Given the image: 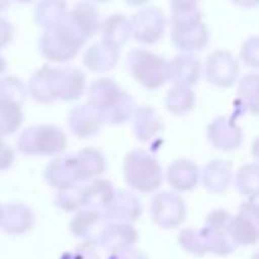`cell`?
<instances>
[{
    "label": "cell",
    "instance_id": "cell-1",
    "mask_svg": "<svg viewBox=\"0 0 259 259\" xmlns=\"http://www.w3.org/2000/svg\"><path fill=\"white\" fill-rule=\"evenodd\" d=\"M123 182L130 186L132 192H142V194H154L162 188L164 182V170L158 158L142 148L130 150L123 156V166H121Z\"/></svg>",
    "mask_w": 259,
    "mask_h": 259
},
{
    "label": "cell",
    "instance_id": "cell-2",
    "mask_svg": "<svg viewBox=\"0 0 259 259\" xmlns=\"http://www.w3.org/2000/svg\"><path fill=\"white\" fill-rule=\"evenodd\" d=\"M65 148H67V136L59 125H53V123L28 125L20 130L16 138V150L24 156L55 158V156H61Z\"/></svg>",
    "mask_w": 259,
    "mask_h": 259
},
{
    "label": "cell",
    "instance_id": "cell-3",
    "mask_svg": "<svg viewBox=\"0 0 259 259\" xmlns=\"http://www.w3.org/2000/svg\"><path fill=\"white\" fill-rule=\"evenodd\" d=\"M208 28L202 20L200 10L170 14V40L180 53H198L208 45Z\"/></svg>",
    "mask_w": 259,
    "mask_h": 259
},
{
    "label": "cell",
    "instance_id": "cell-4",
    "mask_svg": "<svg viewBox=\"0 0 259 259\" xmlns=\"http://www.w3.org/2000/svg\"><path fill=\"white\" fill-rule=\"evenodd\" d=\"M125 67L148 91H156L168 83V61L148 49H132L125 59Z\"/></svg>",
    "mask_w": 259,
    "mask_h": 259
},
{
    "label": "cell",
    "instance_id": "cell-5",
    "mask_svg": "<svg viewBox=\"0 0 259 259\" xmlns=\"http://www.w3.org/2000/svg\"><path fill=\"white\" fill-rule=\"evenodd\" d=\"M83 45L85 42L67 24H61L57 28L42 30L38 38V53L49 63H69L79 55Z\"/></svg>",
    "mask_w": 259,
    "mask_h": 259
},
{
    "label": "cell",
    "instance_id": "cell-6",
    "mask_svg": "<svg viewBox=\"0 0 259 259\" xmlns=\"http://www.w3.org/2000/svg\"><path fill=\"white\" fill-rule=\"evenodd\" d=\"M204 241V251L225 257L237 249V243L231 235V212L225 208H214L206 214L202 229H198Z\"/></svg>",
    "mask_w": 259,
    "mask_h": 259
},
{
    "label": "cell",
    "instance_id": "cell-7",
    "mask_svg": "<svg viewBox=\"0 0 259 259\" xmlns=\"http://www.w3.org/2000/svg\"><path fill=\"white\" fill-rule=\"evenodd\" d=\"M150 217L162 229H176L186 219V202L174 190H158L150 202Z\"/></svg>",
    "mask_w": 259,
    "mask_h": 259
},
{
    "label": "cell",
    "instance_id": "cell-8",
    "mask_svg": "<svg viewBox=\"0 0 259 259\" xmlns=\"http://www.w3.org/2000/svg\"><path fill=\"white\" fill-rule=\"evenodd\" d=\"M239 71H241V63L233 53L225 49L212 51L202 63V77L219 89H227L235 85L239 81Z\"/></svg>",
    "mask_w": 259,
    "mask_h": 259
},
{
    "label": "cell",
    "instance_id": "cell-9",
    "mask_svg": "<svg viewBox=\"0 0 259 259\" xmlns=\"http://www.w3.org/2000/svg\"><path fill=\"white\" fill-rule=\"evenodd\" d=\"M130 24H132V38L138 40L140 45L150 47L162 40L168 20L160 8L144 6L130 18Z\"/></svg>",
    "mask_w": 259,
    "mask_h": 259
},
{
    "label": "cell",
    "instance_id": "cell-10",
    "mask_svg": "<svg viewBox=\"0 0 259 259\" xmlns=\"http://www.w3.org/2000/svg\"><path fill=\"white\" fill-rule=\"evenodd\" d=\"M231 235L239 245L251 247L259 243V202L245 200L239 204L237 212L231 214Z\"/></svg>",
    "mask_w": 259,
    "mask_h": 259
},
{
    "label": "cell",
    "instance_id": "cell-11",
    "mask_svg": "<svg viewBox=\"0 0 259 259\" xmlns=\"http://www.w3.org/2000/svg\"><path fill=\"white\" fill-rule=\"evenodd\" d=\"M63 24H67L83 42L93 38L99 28H101V16L99 10L93 2L89 0H81L77 2L73 8L67 10V16L63 20Z\"/></svg>",
    "mask_w": 259,
    "mask_h": 259
},
{
    "label": "cell",
    "instance_id": "cell-12",
    "mask_svg": "<svg viewBox=\"0 0 259 259\" xmlns=\"http://www.w3.org/2000/svg\"><path fill=\"white\" fill-rule=\"evenodd\" d=\"M206 140L214 150L235 152L243 144V127L233 117L219 115L206 125Z\"/></svg>",
    "mask_w": 259,
    "mask_h": 259
},
{
    "label": "cell",
    "instance_id": "cell-13",
    "mask_svg": "<svg viewBox=\"0 0 259 259\" xmlns=\"http://www.w3.org/2000/svg\"><path fill=\"white\" fill-rule=\"evenodd\" d=\"M87 91L85 73L71 65L55 67V95L59 101H79Z\"/></svg>",
    "mask_w": 259,
    "mask_h": 259
},
{
    "label": "cell",
    "instance_id": "cell-14",
    "mask_svg": "<svg viewBox=\"0 0 259 259\" xmlns=\"http://www.w3.org/2000/svg\"><path fill=\"white\" fill-rule=\"evenodd\" d=\"M164 180L170 184V188L178 194L190 192L200 182V166L194 160L188 158H176L168 164L164 170Z\"/></svg>",
    "mask_w": 259,
    "mask_h": 259
},
{
    "label": "cell",
    "instance_id": "cell-15",
    "mask_svg": "<svg viewBox=\"0 0 259 259\" xmlns=\"http://www.w3.org/2000/svg\"><path fill=\"white\" fill-rule=\"evenodd\" d=\"M105 221H119V223H136L142 217V200L130 188H119L113 192L109 204L103 210Z\"/></svg>",
    "mask_w": 259,
    "mask_h": 259
},
{
    "label": "cell",
    "instance_id": "cell-16",
    "mask_svg": "<svg viewBox=\"0 0 259 259\" xmlns=\"http://www.w3.org/2000/svg\"><path fill=\"white\" fill-rule=\"evenodd\" d=\"M105 217L101 210H93V208H81L77 212H73V219L69 221V231L73 237H77L81 243L87 245H97L101 229L105 225Z\"/></svg>",
    "mask_w": 259,
    "mask_h": 259
},
{
    "label": "cell",
    "instance_id": "cell-17",
    "mask_svg": "<svg viewBox=\"0 0 259 259\" xmlns=\"http://www.w3.org/2000/svg\"><path fill=\"white\" fill-rule=\"evenodd\" d=\"M67 127L71 130L73 136L85 140V138H93L95 134L101 132L103 127V117L101 113L91 107L89 103H81L71 107L69 115H67Z\"/></svg>",
    "mask_w": 259,
    "mask_h": 259
},
{
    "label": "cell",
    "instance_id": "cell-18",
    "mask_svg": "<svg viewBox=\"0 0 259 259\" xmlns=\"http://www.w3.org/2000/svg\"><path fill=\"white\" fill-rule=\"evenodd\" d=\"M34 227V210L24 204V202H8L2 204V214H0V229L6 235L18 237L28 233Z\"/></svg>",
    "mask_w": 259,
    "mask_h": 259
},
{
    "label": "cell",
    "instance_id": "cell-19",
    "mask_svg": "<svg viewBox=\"0 0 259 259\" xmlns=\"http://www.w3.org/2000/svg\"><path fill=\"white\" fill-rule=\"evenodd\" d=\"M45 180L47 184L53 188V190H65V188H71V186H77V184H83L81 178H79V172L75 168V162H73V156H55L47 168H45Z\"/></svg>",
    "mask_w": 259,
    "mask_h": 259
},
{
    "label": "cell",
    "instance_id": "cell-20",
    "mask_svg": "<svg viewBox=\"0 0 259 259\" xmlns=\"http://www.w3.org/2000/svg\"><path fill=\"white\" fill-rule=\"evenodd\" d=\"M136 243H138V229L134 227V223H119V221H107L97 241V245L109 253L136 247Z\"/></svg>",
    "mask_w": 259,
    "mask_h": 259
},
{
    "label": "cell",
    "instance_id": "cell-21",
    "mask_svg": "<svg viewBox=\"0 0 259 259\" xmlns=\"http://www.w3.org/2000/svg\"><path fill=\"white\" fill-rule=\"evenodd\" d=\"M202 77V63L190 53H178L168 61V81L172 85L194 87Z\"/></svg>",
    "mask_w": 259,
    "mask_h": 259
},
{
    "label": "cell",
    "instance_id": "cell-22",
    "mask_svg": "<svg viewBox=\"0 0 259 259\" xmlns=\"http://www.w3.org/2000/svg\"><path fill=\"white\" fill-rule=\"evenodd\" d=\"M83 67L91 73H107L119 63V49L105 40H95L83 51Z\"/></svg>",
    "mask_w": 259,
    "mask_h": 259
},
{
    "label": "cell",
    "instance_id": "cell-23",
    "mask_svg": "<svg viewBox=\"0 0 259 259\" xmlns=\"http://www.w3.org/2000/svg\"><path fill=\"white\" fill-rule=\"evenodd\" d=\"M200 182L210 194H223L233 182V168L227 160L214 158L200 168Z\"/></svg>",
    "mask_w": 259,
    "mask_h": 259
},
{
    "label": "cell",
    "instance_id": "cell-24",
    "mask_svg": "<svg viewBox=\"0 0 259 259\" xmlns=\"http://www.w3.org/2000/svg\"><path fill=\"white\" fill-rule=\"evenodd\" d=\"M26 93L38 103L57 101V95H55V67L53 65L38 67L26 83Z\"/></svg>",
    "mask_w": 259,
    "mask_h": 259
},
{
    "label": "cell",
    "instance_id": "cell-25",
    "mask_svg": "<svg viewBox=\"0 0 259 259\" xmlns=\"http://www.w3.org/2000/svg\"><path fill=\"white\" fill-rule=\"evenodd\" d=\"M132 130L136 140L140 142H150L154 136H158L164 130V121L158 115V111L152 105H140L136 107L134 115H132Z\"/></svg>",
    "mask_w": 259,
    "mask_h": 259
},
{
    "label": "cell",
    "instance_id": "cell-26",
    "mask_svg": "<svg viewBox=\"0 0 259 259\" xmlns=\"http://www.w3.org/2000/svg\"><path fill=\"white\" fill-rule=\"evenodd\" d=\"M75 168L79 172L81 182H89L95 178H101V174L107 170V160L101 150L97 148H81L73 156Z\"/></svg>",
    "mask_w": 259,
    "mask_h": 259
},
{
    "label": "cell",
    "instance_id": "cell-27",
    "mask_svg": "<svg viewBox=\"0 0 259 259\" xmlns=\"http://www.w3.org/2000/svg\"><path fill=\"white\" fill-rule=\"evenodd\" d=\"M101 40H105L107 45L121 49L130 38H132V24L130 18L125 14H109L105 20H101Z\"/></svg>",
    "mask_w": 259,
    "mask_h": 259
},
{
    "label": "cell",
    "instance_id": "cell-28",
    "mask_svg": "<svg viewBox=\"0 0 259 259\" xmlns=\"http://www.w3.org/2000/svg\"><path fill=\"white\" fill-rule=\"evenodd\" d=\"M123 89L119 87L117 81L109 79V77H97L93 83L87 85V103L91 107H95L99 113L121 93Z\"/></svg>",
    "mask_w": 259,
    "mask_h": 259
},
{
    "label": "cell",
    "instance_id": "cell-29",
    "mask_svg": "<svg viewBox=\"0 0 259 259\" xmlns=\"http://www.w3.org/2000/svg\"><path fill=\"white\" fill-rule=\"evenodd\" d=\"M115 188L109 180L105 178H95L89 180L87 184H81V194H83V208H93V210H105L113 196Z\"/></svg>",
    "mask_w": 259,
    "mask_h": 259
},
{
    "label": "cell",
    "instance_id": "cell-30",
    "mask_svg": "<svg viewBox=\"0 0 259 259\" xmlns=\"http://www.w3.org/2000/svg\"><path fill=\"white\" fill-rule=\"evenodd\" d=\"M67 0H38L34 6V22L42 30H51L63 24L67 16Z\"/></svg>",
    "mask_w": 259,
    "mask_h": 259
},
{
    "label": "cell",
    "instance_id": "cell-31",
    "mask_svg": "<svg viewBox=\"0 0 259 259\" xmlns=\"http://www.w3.org/2000/svg\"><path fill=\"white\" fill-rule=\"evenodd\" d=\"M196 105V93L192 87H182V85H172L164 97V107L168 113L182 117L190 113Z\"/></svg>",
    "mask_w": 259,
    "mask_h": 259
},
{
    "label": "cell",
    "instance_id": "cell-32",
    "mask_svg": "<svg viewBox=\"0 0 259 259\" xmlns=\"http://www.w3.org/2000/svg\"><path fill=\"white\" fill-rule=\"evenodd\" d=\"M233 182L237 192L245 200H259V164L257 162L243 164L233 176Z\"/></svg>",
    "mask_w": 259,
    "mask_h": 259
},
{
    "label": "cell",
    "instance_id": "cell-33",
    "mask_svg": "<svg viewBox=\"0 0 259 259\" xmlns=\"http://www.w3.org/2000/svg\"><path fill=\"white\" fill-rule=\"evenodd\" d=\"M134 111H136L134 97H132L127 91H121V93L101 111V117H103V123L121 125V123H125V121L132 119Z\"/></svg>",
    "mask_w": 259,
    "mask_h": 259
},
{
    "label": "cell",
    "instance_id": "cell-34",
    "mask_svg": "<svg viewBox=\"0 0 259 259\" xmlns=\"http://www.w3.org/2000/svg\"><path fill=\"white\" fill-rule=\"evenodd\" d=\"M237 97L249 113H259V73H247L237 81Z\"/></svg>",
    "mask_w": 259,
    "mask_h": 259
},
{
    "label": "cell",
    "instance_id": "cell-35",
    "mask_svg": "<svg viewBox=\"0 0 259 259\" xmlns=\"http://www.w3.org/2000/svg\"><path fill=\"white\" fill-rule=\"evenodd\" d=\"M24 123V105L0 101V136L18 134Z\"/></svg>",
    "mask_w": 259,
    "mask_h": 259
},
{
    "label": "cell",
    "instance_id": "cell-36",
    "mask_svg": "<svg viewBox=\"0 0 259 259\" xmlns=\"http://www.w3.org/2000/svg\"><path fill=\"white\" fill-rule=\"evenodd\" d=\"M28 93H26V83L14 75H4L0 77V101H10L16 105H24Z\"/></svg>",
    "mask_w": 259,
    "mask_h": 259
},
{
    "label": "cell",
    "instance_id": "cell-37",
    "mask_svg": "<svg viewBox=\"0 0 259 259\" xmlns=\"http://www.w3.org/2000/svg\"><path fill=\"white\" fill-rule=\"evenodd\" d=\"M176 241H178V245H180L186 253H190V255H196V257L206 255V251H204V241H202V235H200L198 229H192V227L180 229Z\"/></svg>",
    "mask_w": 259,
    "mask_h": 259
},
{
    "label": "cell",
    "instance_id": "cell-38",
    "mask_svg": "<svg viewBox=\"0 0 259 259\" xmlns=\"http://www.w3.org/2000/svg\"><path fill=\"white\" fill-rule=\"evenodd\" d=\"M55 206L65 210V212H77L83 208V194H81V184L59 190L55 194Z\"/></svg>",
    "mask_w": 259,
    "mask_h": 259
},
{
    "label": "cell",
    "instance_id": "cell-39",
    "mask_svg": "<svg viewBox=\"0 0 259 259\" xmlns=\"http://www.w3.org/2000/svg\"><path fill=\"white\" fill-rule=\"evenodd\" d=\"M237 61L249 69H259V34H253L247 40H243Z\"/></svg>",
    "mask_w": 259,
    "mask_h": 259
},
{
    "label": "cell",
    "instance_id": "cell-40",
    "mask_svg": "<svg viewBox=\"0 0 259 259\" xmlns=\"http://www.w3.org/2000/svg\"><path fill=\"white\" fill-rule=\"evenodd\" d=\"M59 259H101L99 253L95 251V245H87V243H81L79 247L63 253Z\"/></svg>",
    "mask_w": 259,
    "mask_h": 259
},
{
    "label": "cell",
    "instance_id": "cell-41",
    "mask_svg": "<svg viewBox=\"0 0 259 259\" xmlns=\"http://www.w3.org/2000/svg\"><path fill=\"white\" fill-rule=\"evenodd\" d=\"M14 148L10 144H6L4 140H0V172L8 170L14 164Z\"/></svg>",
    "mask_w": 259,
    "mask_h": 259
},
{
    "label": "cell",
    "instance_id": "cell-42",
    "mask_svg": "<svg viewBox=\"0 0 259 259\" xmlns=\"http://www.w3.org/2000/svg\"><path fill=\"white\" fill-rule=\"evenodd\" d=\"M107 259H150L144 251H140L138 247H127V249H119V251H111L107 255Z\"/></svg>",
    "mask_w": 259,
    "mask_h": 259
},
{
    "label": "cell",
    "instance_id": "cell-43",
    "mask_svg": "<svg viewBox=\"0 0 259 259\" xmlns=\"http://www.w3.org/2000/svg\"><path fill=\"white\" fill-rule=\"evenodd\" d=\"M200 0H170L172 14H184V12H194L198 10Z\"/></svg>",
    "mask_w": 259,
    "mask_h": 259
},
{
    "label": "cell",
    "instance_id": "cell-44",
    "mask_svg": "<svg viewBox=\"0 0 259 259\" xmlns=\"http://www.w3.org/2000/svg\"><path fill=\"white\" fill-rule=\"evenodd\" d=\"M12 36H14V28H12V24H10L4 16H0V51L12 42Z\"/></svg>",
    "mask_w": 259,
    "mask_h": 259
},
{
    "label": "cell",
    "instance_id": "cell-45",
    "mask_svg": "<svg viewBox=\"0 0 259 259\" xmlns=\"http://www.w3.org/2000/svg\"><path fill=\"white\" fill-rule=\"evenodd\" d=\"M235 6L239 8H245V10H251V8H257L259 6V0H231Z\"/></svg>",
    "mask_w": 259,
    "mask_h": 259
},
{
    "label": "cell",
    "instance_id": "cell-46",
    "mask_svg": "<svg viewBox=\"0 0 259 259\" xmlns=\"http://www.w3.org/2000/svg\"><path fill=\"white\" fill-rule=\"evenodd\" d=\"M251 156L255 158V162L259 164V136L253 140V144H251Z\"/></svg>",
    "mask_w": 259,
    "mask_h": 259
},
{
    "label": "cell",
    "instance_id": "cell-47",
    "mask_svg": "<svg viewBox=\"0 0 259 259\" xmlns=\"http://www.w3.org/2000/svg\"><path fill=\"white\" fill-rule=\"evenodd\" d=\"M123 2L130 4V6H134V8H144V6H148L150 0H123Z\"/></svg>",
    "mask_w": 259,
    "mask_h": 259
},
{
    "label": "cell",
    "instance_id": "cell-48",
    "mask_svg": "<svg viewBox=\"0 0 259 259\" xmlns=\"http://www.w3.org/2000/svg\"><path fill=\"white\" fill-rule=\"evenodd\" d=\"M6 71V59L0 55V77H2V73Z\"/></svg>",
    "mask_w": 259,
    "mask_h": 259
},
{
    "label": "cell",
    "instance_id": "cell-49",
    "mask_svg": "<svg viewBox=\"0 0 259 259\" xmlns=\"http://www.w3.org/2000/svg\"><path fill=\"white\" fill-rule=\"evenodd\" d=\"M12 0H0V12H4L6 8H8V4H10Z\"/></svg>",
    "mask_w": 259,
    "mask_h": 259
},
{
    "label": "cell",
    "instance_id": "cell-50",
    "mask_svg": "<svg viewBox=\"0 0 259 259\" xmlns=\"http://www.w3.org/2000/svg\"><path fill=\"white\" fill-rule=\"evenodd\" d=\"M14 2H18V4H30V2H34V0H14Z\"/></svg>",
    "mask_w": 259,
    "mask_h": 259
},
{
    "label": "cell",
    "instance_id": "cell-51",
    "mask_svg": "<svg viewBox=\"0 0 259 259\" xmlns=\"http://www.w3.org/2000/svg\"><path fill=\"white\" fill-rule=\"evenodd\" d=\"M89 2H93V4H105V2H109V0H89Z\"/></svg>",
    "mask_w": 259,
    "mask_h": 259
},
{
    "label": "cell",
    "instance_id": "cell-52",
    "mask_svg": "<svg viewBox=\"0 0 259 259\" xmlns=\"http://www.w3.org/2000/svg\"><path fill=\"white\" fill-rule=\"evenodd\" d=\"M251 259H259V251H255V253L251 255Z\"/></svg>",
    "mask_w": 259,
    "mask_h": 259
},
{
    "label": "cell",
    "instance_id": "cell-53",
    "mask_svg": "<svg viewBox=\"0 0 259 259\" xmlns=\"http://www.w3.org/2000/svg\"><path fill=\"white\" fill-rule=\"evenodd\" d=\"M0 214H2V204H0Z\"/></svg>",
    "mask_w": 259,
    "mask_h": 259
},
{
    "label": "cell",
    "instance_id": "cell-54",
    "mask_svg": "<svg viewBox=\"0 0 259 259\" xmlns=\"http://www.w3.org/2000/svg\"><path fill=\"white\" fill-rule=\"evenodd\" d=\"M0 140H2V136H0Z\"/></svg>",
    "mask_w": 259,
    "mask_h": 259
}]
</instances>
